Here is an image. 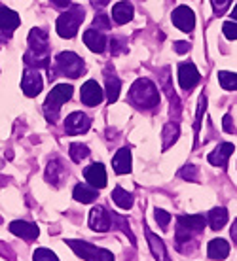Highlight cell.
Masks as SVG:
<instances>
[{
    "label": "cell",
    "mask_w": 237,
    "mask_h": 261,
    "mask_svg": "<svg viewBox=\"0 0 237 261\" xmlns=\"http://www.w3.org/2000/svg\"><path fill=\"white\" fill-rule=\"evenodd\" d=\"M129 100L133 106L143 108V110H152L159 105V93L158 87L152 84L150 80L140 78L133 84L131 91H129Z\"/></svg>",
    "instance_id": "1"
},
{
    "label": "cell",
    "mask_w": 237,
    "mask_h": 261,
    "mask_svg": "<svg viewBox=\"0 0 237 261\" xmlns=\"http://www.w3.org/2000/svg\"><path fill=\"white\" fill-rule=\"evenodd\" d=\"M205 229V218L203 216H180L177 220V231H175V237H177V248L180 250L184 242H194L198 237L203 233Z\"/></svg>",
    "instance_id": "2"
},
{
    "label": "cell",
    "mask_w": 237,
    "mask_h": 261,
    "mask_svg": "<svg viewBox=\"0 0 237 261\" xmlns=\"http://www.w3.org/2000/svg\"><path fill=\"white\" fill-rule=\"evenodd\" d=\"M70 97H73V85L59 84V85H55V87H53L52 93L48 95L46 102H44V112H46L48 121H52L53 123V121L57 119L61 106L65 105Z\"/></svg>",
    "instance_id": "3"
},
{
    "label": "cell",
    "mask_w": 237,
    "mask_h": 261,
    "mask_svg": "<svg viewBox=\"0 0 237 261\" xmlns=\"http://www.w3.org/2000/svg\"><path fill=\"white\" fill-rule=\"evenodd\" d=\"M82 21H84V8L70 6L57 19V34L61 38H74Z\"/></svg>",
    "instance_id": "4"
},
{
    "label": "cell",
    "mask_w": 237,
    "mask_h": 261,
    "mask_svg": "<svg viewBox=\"0 0 237 261\" xmlns=\"http://www.w3.org/2000/svg\"><path fill=\"white\" fill-rule=\"evenodd\" d=\"M66 244L74 250V254L86 261H114V254L105 248L93 246L84 241H66Z\"/></svg>",
    "instance_id": "5"
},
{
    "label": "cell",
    "mask_w": 237,
    "mask_h": 261,
    "mask_svg": "<svg viewBox=\"0 0 237 261\" xmlns=\"http://www.w3.org/2000/svg\"><path fill=\"white\" fill-rule=\"evenodd\" d=\"M55 70L68 78H80L84 72V61L80 59L76 53L63 51L55 59Z\"/></svg>",
    "instance_id": "6"
},
{
    "label": "cell",
    "mask_w": 237,
    "mask_h": 261,
    "mask_svg": "<svg viewBox=\"0 0 237 261\" xmlns=\"http://www.w3.org/2000/svg\"><path fill=\"white\" fill-rule=\"evenodd\" d=\"M91 127V119L84 112H73L65 119V130L66 135H84Z\"/></svg>",
    "instance_id": "7"
},
{
    "label": "cell",
    "mask_w": 237,
    "mask_h": 261,
    "mask_svg": "<svg viewBox=\"0 0 237 261\" xmlns=\"http://www.w3.org/2000/svg\"><path fill=\"white\" fill-rule=\"evenodd\" d=\"M103 97H105V91L101 89V85L95 82V80H89L82 85V91H80V100L86 106H97L103 102Z\"/></svg>",
    "instance_id": "8"
},
{
    "label": "cell",
    "mask_w": 237,
    "mask_h": 261,
    "mask_svg": "<svg viewBox=\"0 0 237 261\" xmlns=\"http://www.w3.org/2000/svg\"><path fill=\"white\" fill-rule=\"evenodd\" d=\"M173 25L180 29L182 33H192L196 27V15L188 6H178L173 12Z\"/></svg>",
    "instance_id": "9"
},
{
    "label": "cell",
    "mask_w": 237,
    "mask_h": 261,
    "mask_svg": "<svg viewBox=\"0 0 237 261\" xmlns=\"http://www.w3.org/2000/svg\"><path fill=\"white\" fill-rule=\"evenodd\" d=\"M199 82V72L194 66V63H182L178 66V84L184 91L194 89Z\"/></svg>",
    "instance_id": "10"
},
{
    "label": "cell",
    "mask_w": 237,
    "mask_h": 261,
    "mask_svg": "<svg viewBox=\"0 0 237 261\" xmlns=\"http://www.w3.org/2000/svg\"><path fill=\"white\" fill-rule=\"evenodd\" d=\"M89 227L93 231H99V233H105L112 227V222H110V212L105 208V206H95L89 214Z\"/></svg>",
    "instance_id": "11"
},
{
    "label": "cell",
    "mask_w": 237,
    "mask_h": 261,
    "mask_svg": "<svg viewBox=\"0 0 237 261\" xmlns=\"http://www.w3.org/2000/svg\"><path fill=\"white\" fill-rule=\"evenodd\" d=\"M84 178L87 180L89 186H93L95 190H103L106 186V170L103 163H93L86 167L84 170Z\"/></svg>",
    "instance_id": "12"
},
{
    "label": "cell",
    "mask_w": 237,
    "mask_h": 261,
    "mask_svg": "<svg viewBox=\"0 0 237 261\" xmlns=\"http://www.w3.org/2000/svg\"><path fill=\"white\" fill-rule=\"evenodd\" d=\"M42 78H40L38 70H27L23 74V80H21V89L27 97H36L40 91H42Z\"/></svg>",
    "instance_id": "13"
},
{
    "label": "cell",
    "mask_w": 237,
    "mask_h": 261,
    "mask_svg": "<svg viewBox=\"0 0 237 261\" xmlns=\"http://www.w3.org/2000/svg\"><path fill=\"white\" fill-rule=\"evenodd\" d=\"M10 231H12L15 237H21L23 241L27 242H33L36 237H38V225L36 223H31V222H21V220H17V222H12L10 223Z\"/></svg>",
    "instance_id": "14"
},
{
    "label": "cell",
    "mask_w": 237,
    "mask_h": 261,
    "mask_svg": "<svg viewBox=\"0 0 237 261\" xmlns=\"http://www.w3.org/2000/svg\"><path fill=\"white\" fill-rule=\"evenodd\" d=\"M231 153H233V144L224 142V144H220V146H217V150L211 151L207 159H209V163L215 165V167H226Z\"/></svg>",
    "instance_id": "15"
},
{
    "label": "cell",
    "mask_w": 237,
    "mask_h": 261,
    "mask_svg": "<svg viewBox=\"0 0 237 261\" xmlns=\"http://www.w3.org/2000/svg\"><path fill=\"white\" fill-rule=\"evenodd\" d=\"M84 42L93 53H103L106 49V36L101 31H95V29L84 33Z\"/></svg>",
    "instance_id": "16"
},
{
    "label": "cell",
    "mask_w": 237,
    "mask_h": 261,
    "mask_svg": "<svg viewBox=\"0 0 237 261\" xmlns=\"http://www.w3.org/2000/svg\"><path fill=\"white\" fill-rule=\"evenodd\" d=\"M112 167L116 174H129L131 172V151L129 148H120L112 159Z\"/></svg>",
    "instance_id": "17"
},
{
    "label": "cell",
    "mask_w": 237,
    "mask_h": 261,
    "mask_svg": "<svg viewBox=\"0 0 237 261\" xmlns=\"http://www.w3.org/2000/svg\"><path fill=\"white\" fill-rule=\"evenodd\" d=\"M21 19L19 15L15 12H12L10 8H4L0 6V31H4V33H12V31H15L17 27H19Z\"/></svg>",
    "instance_id": "18"
},
{
    "label": "cell",
    "mask_w": 237,
    "mask_h": 261,
    "mask_svg": "<svg viewBox=\"0 0 237 261\" xmlns=\"http://www.w3.org/2000/svg\"><path fill=\"white\" fill-rule=\"evenodd\" d=\"M66 172H65V167H63V163H61L59 159H53V161H50V165H48L46 169V180L52 186H55V188H59L61 182L65 180Z\"/></svg>",
    "instance_id": "19"
},
{
    "label": "cell",
    "mask_w": 237,
    "mask_h": 261,
    "mask_svg": "<svg viewBox=\"0 0 237 261\" xmlns=\"http://www.w3.org/2000/svg\"><path fill=\"white\" fill-rule=\"evenodd\" d=\"M146 237H148V244H150V250H152V254H154L156 259L158 261H171V257H169V254H167V250H165L163 241H161L158 235H154L148 227H146Z\"/></svg>",
    "instance_id": "20"
},
{
    "label": "cell",
    "mask_w": 237,
    "mask_h": 261,
    "mask_svg": "<svg viewBox=\"0 0 237 261\" xmlns=\"http://www.w3.org/2000/svg\"><path fill=\"white\" fill-rule=\"evenodd\" d=\"M207 254L209 257L215 261H222L228 257L230 254V244L224 241V239H215V241L209 242V246H207Z\"/></svg>",
    "instance_id": "21"
},
{
    "label": "cell",
    "mask_w": 237,
    "mask_h": 261,
    "mask_svg": "<svg viewBox=\"0 0 237 261\" xmlns=\"http://www.w3.org/2000/svg\"><path fill=\"white\" fill-rule=\"evenodd\" d=\"M73 197H74V201L87 204V202L95 201V199L99 197V193H97V190H95L93 186H87V184H78V186L74 188V191H73Z\"/></svg>",
    "instance_id": "22"
},
{
    "label": "cell",
    "mask_w": 237,
    "mask_h": 261,
    "mask_svg": "<svg viewBox=\"0 0 237 261\" xmlns=\"http://www.w3.org/2000/svg\"><path fill=\"white\" fill-rule=\"evenodd\" d=\"M112 17L114 21L118 23V25H125L127 21L133 19V6L129 2H118V4H114L112 8Z\"/></svg>",
    "instance_id": "23"
},
{
    "label": "cell",
    "mask_w": 237,
    "mask_h": 261,
    "mask_svg": "<svg viewBox=\"0 0 237 261\" xmlns=\"http://www.w3.org/2000/svg\"><path fill=\"white\" fill-rule=\"evenodd\" d=\"M207 222H209L212 231H220V229L228 223V210L222 208V206L212 208L211 212H209V216H207Z\"/></svg>",
    "instance_id": "24"
},
{
    "label": "cell",
    "mask_w": 237,
    "mask_h": 261,
    "mask_svg": "<svg viewBox=\"0 0 237 261\" xmlns=\"http://www.w3.org/2000/svg\"><path fill=\"white\" fill-rule=\"evenodd\" d=\"M105 78H106V97H108V102L112 105V102L118 100L122 84H120L118 76H114V74H110V72H106Z\"/></svg>",
    "instance_id": "25"
},
{
    "label": "cell",
    "mask_w": 237,
    "mask_h": 261,
    "mask_svg": "<svg viewBox=\"0 0 237 261\" xmlns=\"http://www.w3.org/2000/svg\"><path fill=\"white\" fill-rule=\"evenodd\" d=\"M112 201L118 204L120 208H124V210H129L133 206V195L131 193H127V191L124 190V188H114L112 191Z\"/></svg>",
    "instance_id": "26"
},
{
    "label": "cell",
    "mask_w": 237,
    "mask_h": 261,
    "mask_svg": "<svg viewBox=\"0 0 237 261\" xmlns=\"http://www.w3.org/2000/svg\"><path fill=\"white\" fill-rule=\"evenodd\" d=\"M110 222H112V227L120 229V231H124L125 235L129 237V241H131L133 246L137 244V241H135V235L131 233V229H129V225H127V220H125L124 216H118L116 212H110Z\"/></svg>",
    "instance_id": "27"
},
{
    "label": "cell",
    "mask_w": 237,
    "mask_h": 261,
    "mask_svg": "<svg viewBox=\"0 0 237 261\" xmlns=\"http://www.w3.org/2000/svg\"><path fill=\"white\" fill-rule=\"evenodd\" d=\"M218 82L226 91H235L237 89V74L231 72H218Z\"/></svg>",
    "instance_id": "28"
},
{
    "label": "cell",
    "mask_w": 237,
    "mask_h": 261,
    "mask_svg": "<svg viewBox=\"0 0 237 261\" xmlns=\"http://www.w3.org/2000/svg\"><path fill=\"white\" fill-rule=\"evenodd\" d=\"M178 138V125L177 123H167L163 129V150H169L175 140Z\"/></svg>",
    "instance_id": "29"
},
{
    "label": "cell",
    "mask_w": 237,
    "mask_h": 261,
    "mask_svg": "<svg viewBox=\"0 0 237 261\" xmlns=\"http://www.w3.org/2000/svg\"><path fill=\"white\" fill-rule=\"evenodd\" d=\"M68 153H70V159H73L74 163H82V159H86L89 155V148L84 146V144H73Z\"/></svg>",
    "instance_id": "30"
},
{
    "label": "cell",
    "mask_w": 237,
    "mask_h": 261,
    "mask_svg": "<svg viewBox=\"0 0 237 261\" xmlns=\"http://www.w3.org/2000/svg\"><path fill=\"white\" fill-rule=\"evenodd\" d=\"M33 261H59V257H57V255L53 254L52 250H48V248H38V250H34Z\"/></svg>",
    "instance_id": "31"
},
{
    "label": "cell",
    "mask_w": 237,
    "mask_h": 261,
    "mask_svg": "<svg viewBox=\"0 0 237 261\" xmlns=\"http://www.w3.org/2000/svg\"><path fill=\"white\" fill-rule=\"evenodd\" d=\"M154 218H156V222L159 223V227L163 229V231H167L169 222H171V214H169V212H165V210H161V208H156L154 210Z\"/></svg>",
    "instance_id": "32"
},
{
    "label": "cell",
    "mask_w": 237,
    "mask_h": 261,
    "mask_svg": "<svg viewBox=\"0 0 237 261\" xmlns=\"http://www.w3.org/2000/svg\"><path fill=\"white\" fill-rule=\"evenodd\" d=\"M178 176L184 178V180L196 182L198 180V167L196 165H186V167H182V169L178 170Z\"/></svg>",
    "instance_id": "33"
},
{
    "label": "cell",
    "mask_w": 237,
    "mask_h": 261,
    "mask_svg": "<svg viewBox=\"0 0 237 261\" xmlns=\"http://www.w3.org/2000/svg\"><path fill=\"white\" fill-rule=\"evenodd\" d=\"M93 27H95L97 31H108V29H110V19H108V15H106V13H99V15H95V19H93Z\"/></svg>",
    "instance_id": "34"
},
{
    "label": "cell",
    "mask_w": 237,
    "mask_h": 261,
    "mask_svg": "<svg viewBox=\"0 0 237 261\" xmlns=\"http://www.w3.org/2000/svg\"><path fill=\"white\" fill-rule=\"evenodd\" d=\"M222 31H224L226 38L237 40V21H228V23H224Z\"/></svg>",
    "instance_id": "35"
},
{
    "label": "cell",
    "mask_w": 237,
    "mask_h": 261,
    "mask_svg": "<svg viewBox=\"0 0 237 261\" xmlns=\"http://www.w3.org/2000/svg\"><path fill=\"white\" fill-rule=\"evenodd\" d=\"M205 108H207V97L199 98V108H198V118H196V135H199V125H201V116L205 114Z\"/></svg>",
    "instance_id": "36"
},
{
    "label": "cell",
    "mask_w": 237,
    "mask_h": 261,
    "mask_svg": "<svg viewBox=\"0 0 237 261\" xmlns=\"http://www.w3.org/2000/svg\"><path fill=\"white\" fill-rule=\"evenodd\" d=\"M230 2L231 0H212V6H215V10L218 13H224L228 10V6H230Z\"/></svg>",
    "instance_id": "37"
},
{
    "label": "cell",
    "mask_w": 237,
    "mask_h": 261,
    "mask_svg": "<svg viewBox=\"0 0 237 261\" xmlns=\"http://www.w3.org/2000/svg\"><path fill=\"white\" fill-rule=\"evenodd\" d=\"M110 46H112V53H114V55H118V53L124 51V47H122V40H118V38L110 40Z\"/></svg>",
    "instance_id": "38"
},
{
    "label": "cell",
    "mask_w": 237,
    "mask_h": 261,
    "mask_svg": "<svg viewBox=\"0 0 237 261\" xmlns=\"http://www.w3.org/2000/svg\"><path fill=\"white\" fill-rule=\"evenodd\" d=\"M188 49H190V44H188V42H177V44H175V51L177 53H186Z\"/></svg>",
    "instance_id": "39"
},
{
    "label": "cell",
    "mask_w": 237,
    "mask_h": 261,
    "mask_svg": "<svg viewBox=\"0 0 237 261\" xmlns=\"http://www.w3.org/2000/svg\"><path fill=\"white\" fill-rule=\"evenodd\" d=\"M224 130H226V133H233V125H231V116H224Z\"/></svg>",
    "instance_id": "40"
},
{
    "label": "cell",
    "mask_w": 237,
    "mask_h": 261,
    "mask_svg": "<svg viewBox=\"0 0 237 261\" xmlns=\"http://www.w3.org/2000/svg\"><path fill=\"white\" fill-rule=\"evenodd\" d=\"M53 2V6H57V8H68L70 6V0H52Z\"/></svg>",
    "instance_id": "41"
},
{
    "label": "cell",
    "mask_w": 237,
    "mask_h": 261,
    "mask_svg": "<svg viewBox=\"0 0 237 261\" xmlns=\"http://www.w3.org/2000/svg\"><path fill=\"white\" fill-rule=\"evenodd\" d=\"M231 239H233V242L237 244V220L233 222V225H231V231H230Z\"/></svg>",
    "instance_id": "42"
},
{
    "label": "cell",
    "mask_w": 237,
    "mask_h": 261,
    "mask_svg": "<svg viewBox=\"0 0 237 261\" xmlns=\"http://www.w3.org/2000/svg\"><path fill=\"white\" fill-rule=\"evenodd\" d=\"M231 17H233V21H237V6L233 8V12H231Z\"/></svg>",
    "instance_id": "43"
}]
</instances>
